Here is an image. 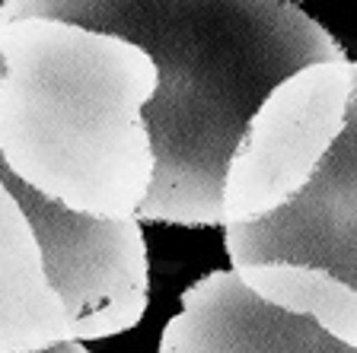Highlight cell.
<instances>
[{"instance_id": "cell-5", "label": "cell", "mask_w": 357, "mask_h": 353, "mask_svg": "<svg viewBox=\"0 0 357 353\" xmlns=\"http://www.w3.org/2000/svg\"><path fill=\"white\" fill-rule=\"evenodd\" d=\"M233 271L297 265L326 271L357 293V64L348 121L316 175L281 210L227 226Z\"/></svg>"}, {"instance_id": "cell-7", "label": "cell", "mask_w": 357, "mask_h": 353, "mask_svg": "<svg viewBox=\"0 0 357 353\" xmlns=\"http://www.w3.org/2000/svg\"><path fill=\"white\" fill-rule=\"evenodd\" d=\"M70 340V318L45 277L29 220L0 182V353H45Z\"/></svg>"}, {"instance_id": "cell-3", "label": "cell", "mask_w": 357, "mask_h": 353, "mask_svg": "<svg viewBox=\"0 0 357 353\" xmlns=\"http://www.w3.org/2000/svg\"><path fill=\"white\" fill-rule=\"evenodd\" d=\"M351 96L354 64L335 61L294 74L261 102L227 169L223 226L255 223L303 191L344 131Z\"/></svg>"}, {"instance_id": "cell-9", "label": "cell", "mask_w": 357, "mask_h": 353, "mask_svg": "<svg viewBox=\"0 0 357 353\" xmlns=\"http://www.w3.org/2000/svg\"><path fill=\"white\" fill-rule=\"evenodd\" d=\"M45 353H89V350H83L77 340H70V344H61V347H54V350H45Z\"/></svg>"}, {"instance_id": "cell-2", "label": "cell", "mask_w": 357, "mask_h": 353, "mask_svg": "<svg viewBox=\"0 0 357 353\" xmlns=\"http://www.w3.org/2000/svg\"><path fill=\"white\" fill-rule=\"evenodd\" d=\"M0 159L70 214L131 223L153 182L144 105L156 67L137 45L0 13Z\"/></svg>"}, {"instance_id": "cell-8", "label": "cell", "mask_w": 357, "mask_h": 353, "mask_svg": "<svg viewBox=\"0 0 357 353\" xmlns=\"http://www.w3.org/2000/svg\"><path fill=\"white\" fill-rule=\"evenodd\" d=\"M236 274L265 302L312 318L326 334L357 350V293L342 280L297 265H255Z\"/></svg>"}, {"instance_id": "cell-1", "label": "cell", "mask_w": 357, "mask_h": 353, "mask_svg": "<svg viewBox=\"0 0 357 353\" xmlns=\"http://www.w3.org/2000/svg\"><path fill=\"white\" fill-rule=\"evenodd\" d=\"M0 13L119 36L153 61V182L137 223L217 226L227 169L261 102L306 67L348 61L287 0H7Z\"/></svg>"}, {"instance_id": "cell-6", "label": "cell", "mask_w": 357, "mask_h": 353, "mask_svg": "<svg viewBox=\"0 0 357 353\" xmlns=\"http://www.w3.org/2000/svg\"><path fill=\"white\" fill-rule=\"evenodd\" d=\"M160 353H357L306 315L284 312L243 283L236 271H214L182 296Z\"/></svg>"}, {"instance_id": "cell-4", "label": "cell", "mask_w": 357, "mask_h": 353, "mask_svg": "<svg viewBox=\"0 0 357 353\" xmlns=\"http://www.w3.org/2000/svg\"><path fill=\"white\" fill-rule=\"evenodd\" d=\"M0 182L29 220L45 277L64 302L77 344L131 331L147 312L150 283L141 223H102L70 214L16 182L3 159Z\"/></svg>"}]
</instances>
